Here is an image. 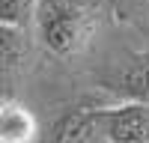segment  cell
<instances>
[{"label":"cell","instance_id":"8992f818","mask_svg":"<svg viewBox=\"0 0 149 143\" xmlns=\"http://www.w3.org/2000/svg\"><path fill=\"white\" fill-rule=\"evenodd\" d=\"M39 122L18 99H0V143H36Z\"/></svg>","mask_w":149,"mask_h":143},{"label":"cell","instance_id":"52a82bcc","mask_svg":"<svg viewBox=\"0 0 149 143\" xmlns=\"http://www.w3.org/2000/svg\"><path fill=\"white\" fill-rule=\"evenodd\" d=\"M116 21L125 24H146L149 21V0H107Z\"/></svg>","mask_w":149,"mask_h":143},{"label":"cell","instance_id":"ba28073f","mask_svg":"<svg viewBox=\"0 0 149 143\" xmlns=\"http://www.w3.org/2000/svg\"><path fill=\"white\" fill-rule=\"evenodd\" d=\"M36 3H39V0H0V21L27 27V24L33 21Z\"/></svg>","mask_w":149,"mask_h":143},{"label":"cell","instance_id":"6da1fadb","mask_svg":"<svg viewBox=\"0 0 149 143\" xmlns=\"http://www.w3.org/2000/svg\"><path fill=\"white\" fill-rule=\"evenodd\" d=\"M30 24L51 57L72 60L86 51L98 21L90 0H39Z\"/></svg>","mask_w":149,"mask_h":143},{"label":"cell","instance_id":"277c9868","mask_svg":"<svg viewBox=\"0 0 149 143\" xmlns=\"http://www.w3.org/2000/svg\"><path fill=\"white\" fill-rule=\"evenodd\" d=\"M104 90L119 101H149V54L128 57L104 75Z\"/></svg>","mask_w":149,"mask_h":143},{"label":"cell","instance_id":"5b68a950","mask_svg":"<svg viewBox=\"0 0 149 143\" xmlns=\"http://www.w3.org/2000/svg\"><path fill=\"white\" fill-rule=\"evenodd\" d=\"M102 134V122H98L95 107H72L48 131V143H95Z\"/></svg>","mask_w":149,"mask_h":143},{"label":"cell","instance_id":"7a4b0ae2","mask_svg":"<svg viewBox=\"0 0 149 143\" xmlns=\"http://www.w3.org/2000/svg\"><path fill=\"white\" fill-rule=\"evenodd\" d=\"M95 110L107 143H149V101H119Z\"/></svg>","mask_w":149,"mask_h":143},{"label":"cell","instance_id":"3957f363","mask_svg":"<svg viewBox=\"0 0 149 143\" xmlns=\"http://www.w3.org/2000/svg\"><path fill=\"white\" fill-rule=\"evenodd\" d=\"M30 36L21 24L0 21V99H9L15 92L18 81L24 78L30 63Z\"/></svg>","mask_w":149,"mask_h":143}]
</instances>
